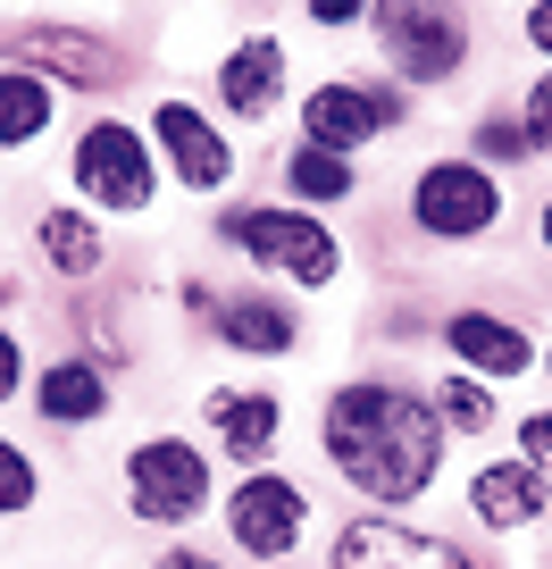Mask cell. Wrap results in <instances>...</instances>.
I'll use <instances>...</instances> for the list:
<instances>
[{
    "mask_svg": "<svg viewBox=\"0 0 552 569\" xmlns=\"http://www.w3.org/2000/svg\"><path fill=\"white\" fill-rule=\"evenodd\" d=\"M544 251H552V201H544Z\"/></svg>",
    "mask_w": 552,
    "mask_h": 569,
    "instance_id": "31",
    "label": "cell"
},
{
    "mask_svg": "<svg viewBox=\"0 0 552 569\" xmlns=\"http://www.w3.org/2000/svg\"><path fill=\"white\" fill-rule=\"evenodd\" d=\"M42 260L59 268V277H92V268H101V227H92L84 210H51L42 218Z\"/></svg>",
    "mask_w": 552,
    "mask_h": 569,
    "instance_id": "19",
    "label": "cell"
},
{
    "mask_svg": "<svg viewBox=\"0 0 552 569\" xmlns=\"http://www.w3.org/2000/svg\"><path fill=\"white\" fill-rule=\"evenodd\" d=\"M18 377H26V352H18V336H9V327H0V402H9V393H18Z\"/></svg>",
    "mask_w": 552,
    "mask_h": 569,
    "instance_id": "26",
    "label": "cell"
},
{
    "mask_svg": "<svg viewBox=\"0 0 552 569\" xmlns=\"http://www.w3.org/2000/svg\"><path fill=\"white\" fill-rule=\"evenodd\" d=\"M210 319H218V336H227L234 352H260V360L293 352V336H302V327H293V310L277 302V293H227Z\"/></svg>",
    "mask_w": 552,
    "mask_h": 569,
    "instance_id": "16",
    "label": "cell"
},
{
    "mask_svg": "<svg viewBox=\"0 0 552 569\" xmlns=\"http://www.w3.org/2000/svg\"><path fill=\"white\" fill-rule=\"evenodd\" d=\"M34 461H26L18 445H9V436H0V519H18V511H34Z\"/></svg>",
    "mask_w": 552,
    "mask_h": 569,
    "instance_id": "22",
    "label": "cell"
},
{
    "mask_svg": "<svg viewBox=\"0 0 552 569\" xmlns=\"http://www.w3.org/2000/svg\"><path fill=\"white\" fill-rule=\"evenodd\" d=\"M544 369H552V352H544Z\"/></svg>",
    "mask_w": 552,
    "mask_h": 569,
    "instance_id": "32",
    "label": "cell"
},
{
    "mask_svg": "<svg viewBox=\"0 0 552 569\" xmlns=\"http://www.w3.org/2000/svg\"><path fill=\"white\" fill-rule=\"evenodd\" d=\"M360 9H369V0H310V18H319V26H352Z\"/></svg>",
    "mask_w": 552,
    "mask_h": 569,
    "instance_id": "27",
    "label": "cell"
},
{
    "mask_svg": "<svg viewBox=\"0 0 552 569\" xmlns=\"http://www.w3.org/2000/svg\"><path fill=\"white\" fill-rule=\"evenodd\" d=\"M478 160H535L519 118H478Z\"/></svg>",
    "mask_w": 552,
    "mask_h": 569,
    "instance_id": "24",
    "label": "cell"
},
{
    "mask_svg": "<svg viewBox=\"0 0 552 569\" xmlns=\"http://www.w3.org/2000/svg\"><path fill=\"white\" fill-rule=\"evenodd\" d=\"M42 126H51V84L26 76V68H0V151L34 142Z\"/></svg>",
    "mask_w": 552,
    "mask_h": 569,
    "instance_id": "18",
    "label": "cell"
},
{
    "mask_svg": "<svg viewBox=\"0 0 552 569\" xmlns=\"http://www.w3.org/2000/svg\"><path fill=\"white\" fill-rule=\"evenodd\" d=\"M126 502L151 528H184V519L210 511V461L184 436H151V445L126 452Z\"/></svg>",
    "mask_w": 552,
    "mask_h": 569,
    "instance_id": "4",
    "label": "cell"
},
{
    "mask_svg": "<svg viewBox=\"0 0 552 569\" xmlns=\"http://www.w3.org/2000/svg\"><path fill=\"white\" fill-rule=\"evenodd\" d=\"M218 234H227L243 260H260L268 277H293V284H310V293L343 277V243H335V227H319L310 210H234Z\"/></svg>",
    "mask_w": 552,
    "mask_h": 569,
    "instance_id": "3",
    "label": "cell"
},
{
    "mask_svg": "<svg viewBox=\"0 0 552 569\" xmlns=\"http://www.w3.org/2000/svg\"><path fill=\"white\" fill-rule=\"evenodd\" d=\"M444 343H452V360H469V377H528L535 369V343L519 336L511 319H494V310H461V319H444Z\"/></svg>",
    "mask_w": 552,
    "mask_h": 569,
    "instance_id": "14",
    "label": "cell"
},
{
    "mask_svg": "<svg viewBox=\"0 0 552 569\" xmlns=\"http://www.w3.org/2000/svg\"><path fill=\"white\" fill-rule=\"evenodd\" d=\"M151 142L168 151V168H177V184H184V193H218V184L234 177L227 134H218V126L201 118L193 101H160V109H151Z\"/></svg>",
    "mask_w": 552,
    "mask_h": 569,
    "instance_id": "11",
    "label": "cell"
},
{
    "mask_svg": "<svg viewBox=\"0 0 552 569\" xmlns=\"http://www.w3.org/2000/svg\"><path fill=\"white\" fill-rule=\"evenodd\" d=\"M528 42H535V51H552V0H535V9H528Z\"/></svg>",
    "mask_w": 552,
    "mask_h": 569,
    "instance_id": "28",
    "label": "cell"
},
{
    "mask_svg": "<svg viewBox=\"0 0 552 569\" xmlns=\"http://www.w3.org/2000/svg\"><path fill=\"white\" fill-rule=\"evenodd\" d=\"M0 51H9V68L42 76L51 92L59 84H109V76H118V51L92 42V34H76V26H18Z\"/></svg>",
    "mask_w": 552,
    "mask_h": 569,
    "instance_id": "10",
    "label": "cell"
},
{
    "mask_svg": "<svg viewBox=\"0 0 552 569\" xmlns=\"http://www.w3.org/2000/svg\"><path fill=\"white\" fill-rule=\"evenodd\" d=\"M160 569H210V561H201V552H184V545H177V552H160Z\"/></svg>",
    "mask_w": 552,
    "mask_h": 569,
    "instance_id": "29",
    "label": "cell"
},
{
    "mask_svg": "<svg viewBox=\"0 0 552 569\" xmlns=\"http://www.w3.org/2000/svg\"><path fill=\"white\" fill-rule=\"evenodd\" d=\"M277 92H285V42L277 34H251L218 59V101L227 118H277Z\"/></svg>",
    "mask_w": 552,
    "mask_h": 569,
    "instance_id": "13",
    "label": "cell"
},
{
    "mask_svg": "<svg viewBox=\"0 0 552 569\" xmlns=\"http://www.w3.org/2000/svg\"><path fill=\"white\" fill-rule=\"evenodd\" d=\"M519 461L552 486V410H528V419H519Z\"/></svg>",
    "mask_w": 552,
    "mask_h": 569,
    "instance_id": "25",
    "label": "cell"
},
{
    "mask_svg": "<svg viewBox=\"0 0 552 569\" xmlns=\"http://www.w3.org/2000/svg\"><path fill=\"white\" fill-rule=\"evenodd\" d=\"M76 193L101 201V210H151V193H160V168H151L143 134L118 118H92L84 134H76V160H68Z\"/></svg>",
    "mask_w": 552,
    "mask_h": 569,
    "instance_id": "5",
    "label": "cell"
},
{
    "mask_svg": "<svg viewBox=\"0 0 552 569\" xmlns=\"http://www.w3.org/2000/svg\"><path fill=\"white\" fill-rule=\"evenodd\" d=\"M552 502V486L535 478L528 461H485L478 478H469V511H478V528H535Z\"/></svg>",
    "mask_w": 552,
    "mask_h": 569,
    "instance_id": "15",
    "label": "cell"
},
{
    "mask_svg": "<svg viewBox=\"0 0 552 569\" xmlns=\"http://www.w3.org/2000/svg\"><path fill=\"white\" fill-rule=\"evenodd\" d=\"M410 218L435 243H469V234H485L502 218V184L478 160H428L419 184H410Z\"/></svg>",
    "mask_w": 552,
    "mask_h": 569,
    "instance_id": "6",
    "label": "cell"
},
{
    "mask_svg": "<svg viewBox=\"0 0 552 569\" xmlns=\"http://www.w3.org/2000/svg\"><path fill=\"white\" fill-rule=\"evenodd\" d=\"M327 569H478V561L428 528H402V519H352L335 536V561Z\"/></svg>",
    "mask_w": 552,
    "mask_h": 569,
    "instance_id": "9",
    "label": "cell"
},
{
    "mask_svg": "<svg viewBox=\"0 0 552 569\" xmlns=\"http://www.w3.org/2000/svg\"><path fill=\"white\" fill-rule=\"evenodd\" d=\"M435 419L444 427H494V386H485V377H444V386H435Z\"/></svg>",
    "mask_w": 552,
    "mask_h": 569,
    "instance_id": "21",
    "label": "cell"
},
{
    "mask_svg": "<svg viewBox=\"0 0 552 569\" xmlns=\"http://www.w3.org/2000/svg\"><path fill=\"white\" fill-rule=\"evenodd\" d=\"M302 528H310V495L293 478L251 469V478L227 495V536L251 552V561H285V552L302 545Z\"/></svg>",
    "mask_w": 552,
    "mask_h": 569,
    "instance_id": "8",
    "label": "cell"
},
{
    "mask_svg": "<svg viewBox=\"0 0 552 569\" xmlns=\"http://www.w3.org/2000/svg\"><path fill=\"white\" fill-rule=\"evenodd\" d=\"M377 51L393 59L402 84H444L469 68V9L461 0H369Z\"/></svg>",
    "mask_w": 552,
    "mask_h": 569,
    "instance_id": "2",
    "label": "cell"
},
{
    "mask_svg": "<svg viewBox=\"0 0 552 569\" xmlns=\"http://www.w3.org/2000/svg\"><path fill=\"white\" fill-rule=\"evenodd\" d=\"M285 177H293V193H302V201H343V193L360 184V177H352V160H335V151H310V142L293 151Z\"/></svg>",
    "mask_w": 552,
    "mask_h": 569,
    "instance_id": "20",
    "label": "cell"
},
{
    "mask_svg": "<svg viewBox=\"0 0 552 569\" xmlns=\"http://www.w3.org/2000/svg\"><path fill=\"white\" fill-rule=\"evenodd\" d=\"M9 302H18V284H9V277H0V310H9Z\"/></svg>",
    "mask_w": 552,
    "mask_h": 569,
    "instance_id": "30",
    "label": "cell"
},
{
    "mask_svg": "<svg viewBox=\"0 0 552 569\" xmlns=\"http://www.w3.org/2000/svg\"><path fill=\"white\" fill-rule=\"evenodd\" d=\"M210 427H218V452L260 469L277 452V436H285V402L260 386H210Z\"/></svg>",
    "mask_w": 552,
    "mask_h": 569,
    "instance_id": "12",
    "label": "cell"
},
{
    "mask_svg": "<svg viewBox=\"0 0 552 569\" xmlns=\"http://www.w3.org/2000/svg\"><path fill=\"white\" fill-rule=\"evenodd\" d=\"M319 445H327V461H335L360 495L393 511V502H419L435 486V469H444V419H435L428 393L369 377V386L327 393Z\"/></svg>",
    "mask_w": 552,
    "mask_h": 569,
    "instance_id": "1",
    "label": "cell"
},
{
    "mask_svg": "<svg viewBox=\"0 0 552 569\" xmlns=\"http://www.w3.org/2000/svg\"><path fill=\"white\" fill-rule=\"evenodd\" d=\"M410 118V92H393V84H319L302 101V134H310V151H335V160H352L360 142H377V134H393V126Z\"/></svg>",
    "mask_w": 552,
    "mask_h": 569,
    "instance_id": "7",
    "label": "cell"
},
{
    "mask_svg": "<svg viewBox=\"0 0 552 569\" xmlns=\"http://www.w3.org/2000/svg\"><path fill=\"white\" fill-rule=\"evenodd\" d=\"M519 134H528L535 160H552V68L528 84V101H519Z\"/></svg>",
    "mask_w": 552,
    "mask_h": 569,
    "instance_id": "23",
    "label": "cell"
},
{
    "mask_svg": "<svg viewBox=\"0 0 552 569\" xmlns=\"http://www.w3.org/2000/svg\"><path fill=\"white\" fill-rule=\"evenodd\" d=\"M109 410V386L92 360H51V377H42V419L51 427H84Z\"/></svg>",
    "mask_w": 552,
    "mask_h": 569,
    "instance_id": "17",
    "label": "cell"
}]
</instances>
